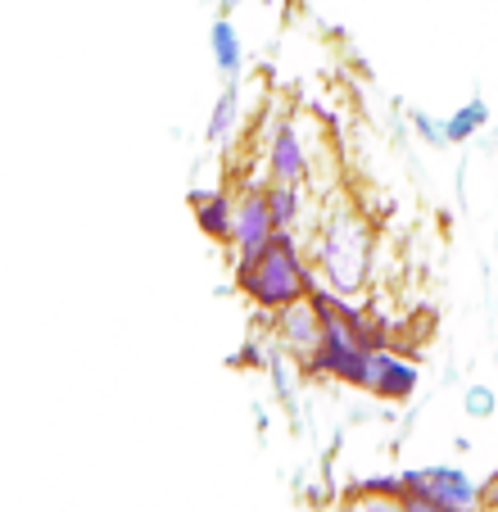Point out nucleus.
<instances>
[{"mask_svg":"<svg viewBox=\"0 0 498 512\" xmlns=\"http://www.w3.org/2000/svg\"><path fill=\"white\" fill-rule=\"evenodd\" d=\"M240 290L263 309H286V304L313 295L317 281L299 259V245L290 232H277L254 259H240Z\"/></svg>","mask_w":498,"mask_h":512,"instance_id":"1","label":"nucleus"},{"mask_svg":"<svg viewBox=\"0 0 498 512\" xmlns=\"http://www.w3.org/2000/svg\"><path fill=\"white\" fill-rule=\"evenodd\" d=\"M317 268L326 272L331 290L340 295H358L372 272V227H367L363 213L340 209L331 223L322 227V241H317Z\"/></svg>","mask_w":498,"mask_h":512,"instance_id":"2","label":"nucleus"},{"mask_svg":"<svg viewBox=\"0 0 498 512\" xmlns=\"http://www.w3.org/2000/svg\"><path fill=\"white\" fill-rule=\"evenodd\" d=\"M277 232H281V223H277V213H272L268 186H259V191L249 186L236 200V232H231V245L240 250V259H254Z\"/></svg>","mask_w":498,"mask_h":512,"instance_id":"3","label":"nucleus"},{"mask_svg":"<svg viewBox=\"0 0 498 512\" xmlns=\"http://www.w3.org/2000/svg\"><path fill=\"white\" fill-rule=\"evenodd\" d=\"M403 485L431 494V499L449 503V508H458V512H471L480 503V485L471 481L467 472H458V467H417V472L403 476Z\"/></svg>","mask_w":498,"mask_h":512,"instance_id":"4","label":"nucleus"},{"mask_svg":"<svg viewBox=\"0 0 498 512\" xmlns=\"http://www.w3.org/2000/svg\"><path fill=\"white\" fill-rule=\"evenodd\" d=\"M277 331H281V340H286V349L313 358L326 340V322H322V309L313 304V295H304V300L277 309Z\"/></svg>","mask_w":498,"mask_h":512,"instance_id":"5","label":"nucleus"},{"mask_svg":"<svg viewBox=\"0 0 498 512\" xmlns=\"http://www.w3.org/2000/svg\"><path fill=\"white\" fill-rule=\"evenodd\" d=\"M363 390H372V395H381V399H408L412 390H417V363L394 354V349H376Z\"/></svg>","mask_w":498,"mask_h":512,"instance_id":"6","label":"nucleus"},{"mask_svg":"<svg viewBox=\"0 0 498 512\" xmlns=\"http://www.w3.org/2000/svg\"><path fill=\"white\" fill-rule=\"evenodd\" d=\"M268 168H272V182H286V186L304 182L308 159H304V145H299L295 127H277V136H272V150H268Z\"/></svg>","mask_w":498,"mask_h":512,"instance_id":"7","label":"nucleus"},{"mask_svg":"<svg viewBox=\"0 0 498 512\" xmlns=\"http://www.w3.org/2000/svg\"><path fill=\"white\" fill-rule=\"evenodd\" d=\"M195 223H200L204 236H213V241H231V232H236V204L222 191H200L195 195Z\"/></svg>","mask_w":498,"mask_h":512,"instance_id":"8","label":"nucleus"},{"mask_svg":"<svg viewBox=\"0 0 498 512\" xmlns=\"http://www.w3.org/2000/svg\"><path fill=\"white\" fill-rule=\"evenodd\" d=\"M209 46H213V64H218L227 78H236L240 64H245V50H240V32L231 28V19H218V23H213Z\"/></svg>","mask_w":498,"mask_h":512,"instance_id":"9","label":"nucleus"},{"mask_svg":"<svg viewBox=\"0 0 498 512\" xmlns=\"http://www.w3.org/2000/svg\"><path fill=\"white\" fill-rule=\"evenodd\" d=\"M485 123H489V105L476 96V100H467L462 109H453V114L444 118V132H449V141L458 145V141H471V136H476Z\"/></svg>","mask_w":498,"mask_h":512,"instance_id":"10","label":"nucleus"},{"mask_svg":"<svg viewBox=\"0 0 498 512\" xmlns=\"http://www.w3.org/2000/svg\"><path fill=\"white\" fill-rule=\"evenodd\" d=\"M268 200H272V213H277L281 232H290V223L299 218V195H295V186L272 182V186H268Z\"/></svg>","mask_w":498,"mask_h":512,"instance_id":"11","label":"nucleus"},{"mask_svg":"<svg viewBox=\"0 0 498 512\" xmlns=\"http://www.w3.org/2000/svg\"><path fill=\"white\" fill-rule=\"evenodd\" d=\"M236 87H227L218 96V105H213V118H209V141H227L231 123H236Z\"/></svg>","mask_w":498,"mask_h":512,"instance_id":"12","label":"nucleus"},{"mask_svg":"<svg viewBox=\"0 0 498 512\" xmlns=\"http://www.w3.org/2000/svg\"><path fill=\"white\" fill-rule=\"evenodd\" d=\"M403 512H458V508H449V503H440V499H431V494L403 485Z\"/></svg>","mask_w":498,"mask_h":512,"instance_id":"13","label":"nucleus"},{"mask_svg":"<svg viewBox=\"0 0 498 512\" xmlns=\"http://www.w3.org/2000/svg\"><path fill=\"white\" fill-rule=\"evenodd\" d=\"M494 404H498V399H494V390H489V386H471L467 390V413L471 417H489V413H494Z\"/></svg>","mask_w":498,"mask_h":512,"instance_id":"14","label":"nucleus"},{"mask_svg":"<svg viewBox=\"0 0 498 512\" xmlns=\"http://www.w3.org/2000/svg\"><path fill=\"white\" fill-rule=\"evenodd\" d=\"M412 123H417V132H422L426 141L435 145V150H444V145H453V141H449V132H444V123H431V118H426V114H412Z\"/></svg>","mask_w":498,"mask_h":512,"instance_id":"15","label":"nucleus"},{"mask_svg":"<svg viewBox=\"0 0 498 512\" xmlns=\"http://www.w3.org/2000/svg\"><path fill=\"white\" fill-rule=\"evenodd\" d=\"M480 503H485V508H494V512H498V476H494V481L485 485V490H480Z\"/></svg>","mask_w":498,"mask_h":512,"instance_id":"16","label":"nucleus"},{"mask_svg":"<svg viewBox=\"0 0 498 512\" xmlns=\"http://www.w3.org/2000/svg\"><path fill=\"white\" fill-rule=\"evenodd\" d=\"M263 5H272V0H263Z\"/></svg>","mask_w":498,"mask_h":512,"instance_id":"17","label":"nucleus"}]
</instances>
